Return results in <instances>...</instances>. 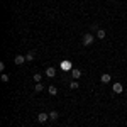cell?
Listing matches in <instances>:
<instances>
[{"instance_id":"1","label":"cell","mask_w":127,"mask_h":127,"mask_svg":"<svg viewBox=\"0 0 127 127\" xmlns=\"http://www.w3.org/2000/svg\"><path fill=\"white\" fill-rule=\"evenodd\" d=\"M59 66H61L63 71H71V69H73V64H71V61H68V59H63Z\"/></svg>"},{"instance_id":"2","label":"cell","mask_w":127,"mask_h":127,"mask_svg":"<svg viewBox=\"0 0 127 127\" xmlns=\"http://www.w3.org/2000/svg\"><path fill=\"white\" fill-rule=\"evenodd\" d=\"M93 41H95V37H93V34H90V32L83 36V44H85V46H90Z\"/></svg>"},{"instance_id":"3","label":"cell","mask_w":127,"mask_h":127,"mask_svg":"<svg viewBox=\"0 0 127 127\" xmlns=\"http://www.w3.org/2000/svg\"><path fill=\"white\" fill-rule=\"evenodd\" d=\"M48 120H49V114L41 112L39 115H37V122H41V124H44V122H48Z\"/></svg>"},{"instance_id":"4","label":"cell","mask_w":127,"mask_h":127,"mask_svg":"<svg viewBox=\"0 0 127 127\" xmlns=\"http://www.w3.org/2000/svg\"><path fill=\"white\" fill-rule=\"evenodd\" d=\"M112 90H114L115 93H119V95H120V93L124 92V87H122V83H114V87H112Z\"/></svg>"},{"instance_id":"5","label":"cell","mask_w":127,"mask_h":127,"mask_svg":"<svg viewBox=\"0 0 127 127\" xmlns=\"http://www.w3.org/2000/svg\"><path fill=\"white\" fill-rule=\"evenodd\" d=\"M54 75H56V69L53 68V66H49V68H46V76H48V78H53Z\"/></svg>"},{"instance_id":"6","label":"cell","mask_w":127,"mask_h":127,"mask_svg":"<svg viewBox=\"0 0 127 127\" xmlns=\"http://www.w3.org/2000/svg\"><path fill=\"white\" fill-rule=\"evenodd\" d=\"M110 80H112V76H110L108 73H103V75L100 76V81H102V83H108Z\"/></svg>"},{"instance_id":"7","label":"cell","mask_w":127,"mask_h":127,"mask_svg":"<svg viewBox=\"0 0 127 127\" xmlns=\"http://www.w3.org/2000/svg\"><path fill=\"white\" fill-rule=\"evenodd\" d=\"M58 112H56V110H51V112H49V120H51V122H54V120H58Z\"/></svg>"},{"instance_id":"8","label":"cell","mask_w":127,"mask_h":127,"mask_svg":"<svg viewBox=\"0 0 127 127\" xmlns=\"http://www.w3.org/2000/svg\"><path fill=\"white\" fill-rule=\"evenodd\" d=\"M71 76H73L75 80H78L80 76H81V71H80V69H76V68H73V69H71Z\"/></svg>"},{"instance_id":"9","label":"cell","mask_w":127,"mask_h":127,"mask_svg":"<svg viewBox=\"0 0 127 127\" xmlns=\"http://www.w3.org/2000/svg\"><path fill=\"white\" fill-rule=\"evenodd\" d=\"M24 61H27V59H26V56H22V54L15 56V64H24Z\"/></svg>"},{"instance_id":"10","label":"cell","mask_w":127,"mask_h":127,"mask_svg":"<svg viewBox=\"0 0 127 127\" xmlns=\"http://www.w3.org/2000/svg\"><path fill=\"white\" fill-rule=\"evenodd\" d=\"M48 92H49V93H51V95H53V97H54V95H56V93H58V88L54 87V85H51V87L48 88Z\"/></svg>"},{"instance_id":"11","label":"cell","mask_w":127,"mask_h":127,"mask_svg":"<svg viewBox=\"0 0 127 127\" xmlns=\"http://www.w3.org/2000/svg\"><path fill=\"white\" fill-rule=\"evenodd\" d=\"M97 37H98V39H105V31H103V29H98L97 31Z\"/></svg>"},{"instance_id":"12","label":"cell","mask_w":127,"mask_h":127,"mask_svg":"<svg viewBox=\"0 0 127 127\" xmlns=\"http://www.w3.org/2000/svg\"><path fill=\"white\" fill-rule=\"evenodd\" d=\"M34 54H36V51H29V53L26 54V59H27V61H32V59H34Z\"/></svg>"},{"instance_id":"13","label":"cell","mask_w":127,"mask_h":127,"mask_svg":"<svg viewBox=\"0 0 127 127\" xmlns=\"http://www.w3.org/2000/svg\"><path fill=\"white\" fill-rule=\"evenodd\" d=\"M69 88H71V90H76V88H78V81H76V80H73V81L69 83Z\"/></svg>"},{"instance_id":"14","label":"cell","mask_w":127,"mask_h":127,"mask_svg":"<svg viewBox=\"0 0 127 127\" xmlns=\"http://www.w3.org/2000/svg\"><path fill=\"white\" fill-rule=\"evenodd\" d=\"M41 80H42V76H41L39 73H36V75H34V81H36V83H41Z\"/></svg>"},{"instance_id":"15","label":"cell","mask_w":127,"mask_h":127,"mask_svg":"<svg viewBox=\"0 0 127 127\" xmlns=\"http://www.w3.org/2000/svg\"><path fill=\"white\" fill-rule=\"evenodd\" d=\"M42 83H36V92H42Z\"/></svg>"},{"instance_id":"16","label":"cell","mask_w":127,"mask_h":127,"mask_svg":"<svg viewBox=\"0 0 127 127\" xmlns=\"http://www.w3.org/2000/svg\"><path fill=\"white\" fill-rule=\"evenodd\" d=\"M2 81H3V83H7V81H9V75H5V73H3V75H2Z\"/></svg>"},{"instance_id":"17","label":"cell","mask_w":127,"mask_h":127,"mask_svg":"<svg viewBox=\"0 0 127 127\" xmlns=\"http://www.w3.org/2000/svg\"><path fill=\"white\" fill-rule=\"evenodd\" d=\"M92 31H98V26H97V24H92Z\"/></svg>"}]
</instances>
